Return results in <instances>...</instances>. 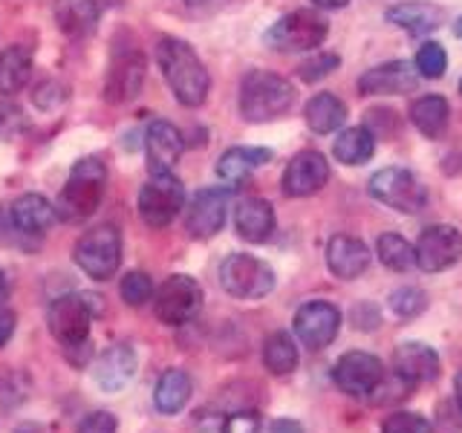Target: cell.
Segmentation results:
<instances>
[{
  "instance_id": "cell-1",
  "label": "cell",
  "mask_w": 462,
  "mask_h": 433,
  "mask_svg": "<svg viewBox=\"0 0 462 433\" xmlns=\"http://www.w3.org/2000/svg\"><path fill=\"white\" fill-rule=\"evenodd\" d=\"M156 61L162 67V76L171 87V93L177 96L180 105L199 107L208 98V69L202 67L197 52L180 38H162L156 47Z\"/></svg>"
},
{
  "instance_id": "cell-2",
  "label": "cell",
  "mask_w": 462,
  "mask_h": 433,
  "mask_svg": "<svg viewBox=\"0 0 462 433\" xmlns=\"http://www.w3.org/2000/svg\"><path fill=\"white\" fill-rule=\"evenodd\" d=\"M107 168L101 159L87 156L76 168L69 170V180L61 188V194L55 199V214L64 223H81L87 216H93L101 197H105Z\"/></svg>"
},
{
  "instance_id": "cell-3",
  "label": "cell",
  "mask_w": 462,
  "mask_h": 433,
  "mask_svg": "<svg viewBox=\"0 0 462 433\" xmlns=\"http://www.w3.org/2000/svg\"><path fill=\"white\" fill-rule=\"evenodd\" d=\"M295 101V87L283 76L266 69H252L240 84V113L245 122H272L283 115Z\"/></svg>"
},
{
  "instance_id": "cell-4",
  "label": "cell",
  "mask_w": 462,
  "mask_h": 433,
  "mask_svg": "<svg viewBox=\"0 0 462 433\" xmlns=\"http://www.w3.org/2000/svg\"><path fill=\"white\" fill-rule=\"evenodd\" d=\"M72 260L93 281H110L122 263V235L113 226H98L76 243Z\"/></svg>"
},
{
  "instance_id": "cell-5",
  "label": "cell",
  "mask_w": 462,
  "mask_h": 433,
  "mask_svg": "<svg viewBox=\"0 0 462 433\" xmlns=\"http://www.w3.org/2000/svg\"><path fill=\"white\" fill-rule=\"evenodd\" d=\"M220 283L231 298L257 300L274 289V272L254 254H228L220 266Z\"/></svg>"
},
{
  "instance_id": "cell-6",
  "label": "cell",
  "mask_w": 462,
  "mask_h": 433,
  "mask_svg": "<svg viewBox=\"0 0 462 433\" xmlns=\"http://www.w3.org/2000/svg\"><path fill=\"white\" fill-rule=\"evenodd\" d=\"M327 32H329L327 18H321V14L312 9H298V12L283 14V18L269 29L266 43L278 52H303V50L321 47Z\"/></svg>"
},
{
  "instance_id": "cell-7",
  "label": "cell",
  "mask_w": 462,
  "mask_h": 433,
  "mask_svg": "<svg viewBox=\"0 0 462 433\" xmlns=\"http://www.w3.org/2000/svg\"><path fill=\"white\" fill-rule=\"evenodd\" d=\"M185 206V188L171 170L151 173L139 191V214L151 228H165Z\"/></svg>"
},
{
  "instance_id": "cell-8",
  "label": "cell",
  "mask_w": 462,
  "mask_h": 433,
  "mask_svg": "<svg viewBox=\"0 0 462 433\" xmlns=\"http://www.w3.org/2000/svg\"><path fill=\"white\" fill-rule=\"evenodd\" d=\"M370 194H373V199H379L387 208H396L402 214L422 211L428 202L425 185L404 168H384L379 173H373Z\"/></svg>"
},
{
  "instance_id": "cell-9",
  "label": "cell",
  "mask_w": 462,
  "mask_h": 433,
  "mask_svg": "<svg viewBox=\"0 0 462 433\" xmlns=\"http://www.w3.org/2000/svg\"><path fill=\"white\" fill-rule=\"evenodd\" d=\"M93 303L90 295H64L52 300L50 307V332L61 346H84L93 324Z\"/></svg>"
},
{
  "instance_id": "cell-10",
  "label": "cell",
  "mask_w": 462,
  "mask_h": 433,
  "mask_svg": "<svg viewBox=\"0 0 462 433\" xmlns=\"http://www.w3.org/2000/svg\"><path fill=\"white\" fill-rule=\"evenodd\" d=\"M202 307V289L188 274H173L168 278L153 298L156 318L168 327H182L199 312Z\"/></svg>"
},
{
  "instance_id": "cell-11",
  "label": "cell",
  "mask_w": 462,
  "mask_h": 433,
  "mask_svg": "<svg viewBox=\"0 0 462 433\" xmlns=\"http://www.w3.org/2000/svg\"><path fill=\"white\" fill-rule=\"evenodd\" d=\"M416 266L422 272H445L462 257V235L454 226H428L416 243Z\"/></svg>"
},
{
  "instance_id": "cell-12",
  "label": "cell",
  "mask_w": 462,
  "mask_h": 433,
  "mask_svg": "<svg viewBox=\"0 0 462 433\" xmlns=\"http://www.w3.org/2000/svg\"><path fill=\"white\" fill-rule=\"evenodd\" d=\"M341 329V312L327 300L303 303L295 315V336L310 346V350H324L336 341Z\"/></svg>"
},
{
  "instance_id": "cell-13",
  "label": "cell",
  "mask_w": 462,
  "mask_h": 433,
  "mask_svg": "<svg viewBox=\"0 0 462 433\" xmlns=\"http://www.w3.org/2000/svg\"><path fill=\"white\" fill-rule=\"evenodd\" d=\"M336 384L350 396H370L384 384V367L382 361L370 353H346L338 358L332 370Z\"/></svg>"
},
{
  "instance_id": "cell-14",
  "label": "cell",
  "mask_w": 462,
  "mask_h": 433,
  "mask_svg": "<svg viewBox=\"0 0 462 433\" xmlns=\"http://www.w3.org/2000/svg\"><path fill=\"white\" fill-rule=\"evenodd\" d=\"M231 202V188H202V191L191 199L185 216L188 235L197 240H208L226 223V211Z\"/></svg>"
},
{
  "instance_id": "cell-15",
  "label": "cell",
  "mask_w": 462,
  "mask_h": 433,
  "mask_svg": "<svg viewBox=\"0 0 462 433\" xmlns=\"http://www.w3.org/2000/svg\"><path fill=\"white\" fill-rule=\"evenodd\" d=\"M329 180V162L318 151H300L283 170V194L286 197H310L321 191Z\"/></svg>"
},
{
  "instance_id": "cell-16",
  "label": "cell",
  "mask_w": 462,
  "mask_h": 433,
  "mask_svg": "<svg viewBox=\"0 0 462 433\" xmlns=\"http://www.w3.org/2000/svg\"><path fill=\"white\" fill-rule=\"evenodd\" d=\"M144 55L130 50L122 58H116L110 72H107V81H105V98L110 105H125V101H134L142 87H144Z\"/></svg>"
},
{
  "instance_id": "cell-17",
  "label": "cell",
  "mask_w": 462,
  "mask_h": 433,
  "mask_svg": "<svg viewBox=\"0 0 462 433\" xmlns=\"http://www.w3.org/2000/svg\"><path fill=\"white\" fill-rule=\"evenodd\" d=\"M419 84V72L408 61H387L367 69L365 76L358 78V90L365 96H402L416 90Z\"/></svg>"
},
{
  "instance_id": "cell-18",
  "label": "cell",
  "mask_w": 462,
  "mask_h": 433,
  "mask_svg": "<svg viewBox=\"0 0 462 433\" xmlns=\"http://www.w3.org/2000/svg\"><path fill=\"white\" fill-rule=\"evenodd\" d=\"M393 370L402 382L408 384H422V382H433L439 375V355L433 346L422 344V341H408L399 344L393 353Z\"/></svg>"
},
{
  "instance_id": "cell-19",
  "label": "cell",
  "mask_w": 462,
  "mask_h": 433,
  "mask_svg": "<svg viewBox=\"0 0 462 433\" xmlns=\"http://www.w3.org/2000/svg\"><path fill=\"white\" fill-rule=\"evenodd\" d=\"M185 151V139L171 122L156 119L151 122L148 134H144V153H148L151 173H165L180 162Z\"/></svg>"
},
{
  "instance_id": "cell-20",
  "label": "cell",
  "mask_w": 462,
  "mask_h": 433,
  "mask_svg": "<svg viewBox=\"0 0 462 433\" xmlns=\"http://www.w3.org/2000/svg\"><path fill=\"white\" fill-rule=\"evenodd\" d=\"M12 226L21 231L23 237H41L43 231H50V226L55 223V206L41 194H23L12 202L9 208Z\"/></svg>"
},
{
  "instance_id": "cell-21",
  "label": "cell",
  "mask_w": 462,
  "mask_h": 433,
  "mask_svg": "<svg viewBox=\"0 0 462 433\" xmlns=\"http://www.w3.org/2000/svg\"><path fill=\"white\" fill-rule=\"evenodd\" d=\"M327 266L336 278L353 281L370 266V252L358 237L338 235V237H332L327 245Z\"/></svg>"
},
{
  "instance_id": "cell-22",
  "label": "cell",
  "mask_w": 462,
  "mask_h": 433,
  "mask_svg": "<svg viewBox=\"0 0 462 433\" xmlns=\"http://www.w3.org/2000/svg\"><path fill=\"white\" fill-rule=\"evenodd\" d=\"M235 228L245 243H266L274 231V208L260 197H245L235 208Z\"/></svg>"
},
{
  "instance_id": "cell-23",
  "label": "cell",
  "mask_w": 462,
  "mask_h": 433,
  "mask_svg": "<svg viewBox=\"0 0 462 433\" xmlns=\"http://www.w3.org/2000/svg\"><path fill=\"white\" fill-rule=\"evenodd\" d=\"M134 375H136V353L130 346L116 344L107 353H101L96 364V384L105 393H116V390L127 387Z\"/></svg>"
},
{
  "instance_id": "cell-24",
  "label": "cell",
  "mask_w": 462,
  "mask_h": 433,
  "mask_svg": "<svg viewBox=\"0 0 462 433\" xmlns=\"http://www.w3.org/2000/svg\"><path fill=\"white\" fill-rule=\"evenodd\" d=\"M387 21L396 23L399 29L411 35H425V32H433V29H439L445 23V12L433 4H396L387 9Z\"/></svg>"
},
{
  "instance_id": "cell-25",
  "label": "cell",
  "mask_w": 462,
  "mask_h": 433,
  "mask_svg": "<svg viewBox=\"0 0 462 433\" xmlns=\"http://www.w3.org/2000/svg\"><path fill=\"white\" fill-rule=\"evenodd\" d=\"M55 21L64 35L84 38L98 23V6L96 0H55Z\"/></svg>"
},
{
  "instance_id": "cell-26",
  "label": "cell",
  "mask_w": 462,
  "mask_h": 433,
  "mask_svg": "<svg viewBox=\"0 0 462 433\" xmlns=\"http://www.w3.org/2000/svg\"><path fill=\"white\" fill-rule=\"evenodd\" d=\"M448 119H451V107L442 96H422L411 107V122L428 139H439L448 130Z\"/></svg>"
},
{
  "instance_id": "cell-27",
  "label": "cell",
  "mask_w": 462,
  "mask_h": 433,
  "mask_svg": "<svg viewBox=\"0 0 462 433\" xmlns=\"http://www.w3.org/2000/svg\"><path fill=\"white\" fill-rule=\"evenodd\" d=\"M272 159L269 148H231L217 162V177L226 182H243L252 170L266 165Z\"/></svg>"
},
{
  "instance_id": "cell-28",
  "label": "cell",
  "mask_w": 462,
  "mask_h": 433,
  "mask_svg": "<svg viewBox=\"0 0 462 433\" xmlns=\"http://www.w3.org/2000/svg\"><path fill=\"white\" fill-rule=\"evenodd\" d=\"M188 399H191V375L185 370H168L162 379L156 382L153 401L159 413H180Z\"/></svg>"
},
{
  "instance_id": "cell-29",
  "label": "cell",
  "mask_w": 462,
  "mask_h": 433,
  "mask_svg": "<svg viewBox=\"0 0 462 433\" xmlns=\"http://www.w3.org/2000/svg\"><path fill=\"white\" fill-rule=\"evenodd\" d=\"M303 115H307V124L315 134H336L346 122V107H344V101L332 93H318L315 98H310Z\"/></svg>"
},
{
  "instance_id": "cell-30",
  "label": "cell",
  "mask_w": 462,
  "mask_h": 433,
  "mask_svg": "<svg viewBox=\"0 0 462 433\" xmlns=\"http://www.w3.org/2000/svg\"><path fill=\"white\" fill-rule=\"evenodd\" d=\"M338 162L344 165H365L375 153V136L370 127H346L338 134L336 144H332Z\"/></svg>"
},
{
  "instance_id": "cell-31",
  "label": "cell",
  "mask_w": 462,
  "mask_h": 433,
  "mask_svg": "<svg viewBox=\"0 0 462 433\" xmlns=\"http://www.w3.org/2000/svg\"><path fill=\"white\" fill-rule=\"evenodd\" d=\"M32 72V52L26 47H6L0 52V93H18Z\"/></svg>"
},
{
  "instance_id": "cell-32",
  "label": "cell",
  "mask_w": 462,
  "mask_h": 433,
  "mask_svg": "<svg viewBox=\"0 0 462 433\" xmlns=\"http://www.w3.org/2000/svg\"><path fill=\"white\" fill-rule=\"evenodd\" d=\"M263 364L272 375H289L298 367V346L289 332H272L263 344Z\"/></svg>"
},
{
  "instance_id": "cell-33",
  "label": "cell",
  "mask_w": 462,
  "mask_h": 433,
  "mask_svg": "<svg viewBox=\"0 0 462 433\" xmlns=\"http://www.w3.org/2000/svg\"><path fill=\"white\" fill-rule=\"evenodd\" d=\"M375 252H379V260L393 272H408L416 263V252L413 245L404 240L402 235H382L379 243H375Z\"/></svg>"
},
{
  "instance_id": "cell-34",
  "label": "cell",
  "mask_w": 462,
  "mask_h": 433,
  "mask_svg": "<svg viewBox=\"0 0 462 433\" xmlns=\"http://www.w3.org/2000/svg\"><path fill=\"white\" fill-rule=\"evenodd\" d=\"M448 69V55L437 41L422 43V50L416 52V72L422 78H442Z\"/></svg>"
},
{
  "instance_id": "cell-35",
  "label": "cell",
  "mask_w": 462,
  "mask_h": 433,
  "mask_svg": "<svg viewBox=\"0 0 462 433\" xmlns=\"http://www.w3.org/2000/svg\"><path fill=\"white\" fill-rule=\"evenodd\" d=\"M122 300L127 307H142L153 298V281L144 272H127L122 278Z\"/></svg>"
},
{
  "instance_id": "cell-36",
  "label": "cell",
  "mask_w": 462,
  "mask_h": 433,
  "mask_svg": "<svg viewBox=\"0 0 462 433\" xmlns=\"http://www.w3.org/2000/svg\"><path fill=\"white\" fill-rule=\"evenodd\" d=\"M425 307H428L425 292H422V289H416V286H402V289H396L393 295H390V309H393L399 318H416Z\"/></svg>"
},
{
  "instance_id": "cell-37",
  "label": "cell",
  "mask_w": 462,
  "mask_h": 433,
  "mask_svg": "<svg viewBox=\"0 0 462 433\" xmlns=\"http://www.w3.org/2000/svg\"><path fill=\"white\" fill-rule=\"evenodd\" d=\"M382 433H430V422L419 413L399 410V413H390L384 419Z\"/></svg>"
},
{
  "instance_id": "cell-38",
  "label": "cell",
  "mask_w": 462,
  "mask_h": 433,
  "mask_svg": "<svg viewBox=\"0 0 462 433\" xmlns=\"http://www.w3.org/2000/svg\"><path fill=\"white\" fill-rule=\"evenodd\" d=\"M338 64H341V58L338 55H332V52H318L315 58H310V61H303L300 67H298V76L303 78V81H321V78H327L332 69H338Z\"/></svg>"
},
{
  "instance_id": "cell-39",
  "label": "cell",
  "mask_w": 462,
  "mask_h": 433,
  "mask_svg": "<svg viewBox=\"0 0 462 433\" xmlns=\"http://www.w3.org/2000/svg\"><path fill=\"white\" fill-rule=\"evenodd\" d=\"M26 127L23 110L12 101H0V139H14Z\"/></svg>"
},
{
  "instance_id": "cell-40",
  "label": "cell",
  "mask_w": 462,
  "mask_h": 433,
  "mask_svg": "<svg viewBox=\"0 0 462 433\" xmlns=\"http://www.w3.org/2000/svg\"><path fill=\"white\" fill-rule=\"evenodd\" d=\"M223 433H260V416L254 410L231 413L223 422Z\"/></svg>"
},
{
  "instance_id": "cell-41",
  "label": "cell",
  "mask_w": 462,
  "mask_h": 433,
  "mask_svg": "<svg viewBox=\"0 0 462 433\" xmlns=\"http://www.w3.org/2000/svg\"><path fill=\"white\" fill-rule=\"evenodd\" d=\"M79 433H116V416L107 413V410H98V413H90L81 422Z\"/></svg>"
},
{
  "instance_id": "cell-42",
  "label": "cell",
  "mask_w": 462,
  "mask_h": 433,
  "mask_svg": "<svg viewBox=\"0 0 462 433\" xmlns=\"http://www.w3.org/2000/svg\"><path fill=\"white\" fill-rule=\"evenodd\" d=\"M14 332V315L9 309H0V346H4Z\"/></svg>"
},
{
  "instance_id": "cell-43",
  "label": "cell",
  "mask_w": 462,
  "mask_h": 433,
  "mask_svg": "<svg viewBox=\"0 0 462 433\" xmlns=\"http://www.w3.org/2000/svg\"><path fill=\"white\" fill-rule=\"evenodd\" d=\"M272 433H303L298 422H292V419H278V422L272 425Z\"/></svg>"
},
{
  "instance_id": "cell-44",
  "label": "cell",
  "mask_w": 462,
  "mask_h": 433,
  "mask_svg": "<svg viewBox=\"0 0 462 433\" xmlns=\"http://www.w3.org/2000/svg\"><path fill=\"white\" fill-rule=\"evenodd\" d=\"M318 9H344L350 0H312Z\"/></svg>"
},
{
  "instance_id": "cell-45",
  "label": "cell",
  "mask_w": 462,
  "mask_h": 433,
  "mask_svg": "<svg viewBox=\"0 0 462 433\" xmlns=\"http://www.w3.org/2000/svg\"><path fill=\"white\" fill-rule=\"evenodd\" d=\"M9 295V281H6V272L0 269V300H4Z\"/></svg>"
},
{
  "instance_id": "cell-46",
  "label": "cell",
  "mask_w": 462,
  "mask_h": 433,
  "mask_svg": "<svg viewBox=\"0 0 462 433\" xmlns=\"http://www.w3.org/2000/svg\"><path fill=\"white\" fill-rule=\"evenodd\" d=\"M454 387H457V404H459V410H462V370L457 373V379H454Z\"/></svg>"
},
{
  "instance_id": "cell-47",
  "label": "cell",
  "mask_w": 462,
  "mask_h": 433,
  "mask_svg": "<svg viewBox=\"0 0 462 433\" xmlns=\"http://www.w3.org/2000/svg\"><path fill=\"white\" fill-rule=\"evenodd\" d=\"M454 32H457V35H459V38H462V18H459V21H457V26H454Z\"/></svg>"
},
{
  "instance_id": "cell-48",
  "label": "cell",
  "mask_w": 462,
  "mask_h": 433,
  "mask_svg": "<svg viewBox=\"0 0 462 433\" xmlns=\"http://www.w3.org/2000/svg\"><path fill=\"white\" fill-rule=\"evenodd\" d=\"M459 93H462V81H459Z\"/></svg>"
}]
</instances>
